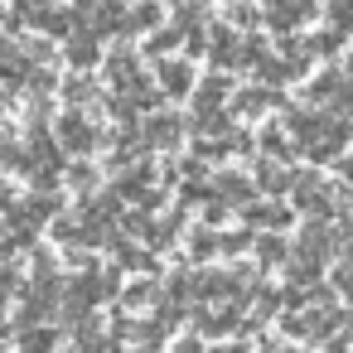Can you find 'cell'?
<instances>
[{"label": "cell", "mask_w": 353, "mask_h": 353, "mask_svg": "<svg viewBox=\"0 0 353 353\" xmlns=\"http://www.w3.org/2000/svg\"><path fill=\"white\" fill-rule=\"evenodd\" d=\"M290 194H295L300 208L329 218V184H319V174H295V179H290Z\"/></svg>", "instance_id": "cell-1"}, {"label": "cell", "mask_w": 353, "mask_h": 353, "mask_svg": "<svg viewBox=\"0 0 353 353\" xmlns=\"http://www.w3.org/2000/svg\"><path fill=\"white\" fill-rule=\"evenodd\" d=\"M160 88H165L170 97H184V92L194 88V68H189L184 59H174V63H160Z\"/></svg>", "instance_id": "cell-2"}, {"label": "cell", "mask_w": 353, "mask_h": 353, "mask_svg": "<svg viewBox=\"0 0 353 353\" xmlns=\"http://www.w3.org/2000/svg\"><path fill=\"white\" fill-rule=\"evenodd\" d=\"M237 34L228 30V25H213V34H208V54H213V63H232L237 59Z\"/></svg>", "instance_id": "cell-3"}, {"label": "cell", "mask_w": 353, "mask_h": 353, "mask_svg": "<svg viewBox=\"0 0 353 353\" xmlns=\"http://www.w3.org/2000/svg\"><path fill=\"white\" fill-rule=\"evenodd\" d=\"M319 271H324V261H319V256H310V252H295V256H290V266H285V276L295 281V290H300V285H314V276H319Z\"/></svg>", "instance_id": "cell-4"}, {"label": "cell", "mask_w": 353, "mask_h": 353, "mask_svg": "<svg viewBox=\"0 0 353 353\" xmlns=\"http://www.w3.org/2000/svg\"><path fill=\"white\" fill-rule=\"evenodd\" d=\"M271 102H281V97H276V92H266V88H242V92L232 97V107H237V112H247V117H261Z\"/></svg>", "instance_id": "cell-5"}, {"label": "cell", "mask_w": 353, "mask_h": 353, "mask_svg": "<svg viewBox=\"0 0 353 353\" xmlns=\"http://www.w3.org/2000/svg\"><path fill=\"white\" fill-rule=\"evenodd\" d=\"M145 141H150V145H174V141H179V117L155 112V117H150V126H145Z\"/></svg>", "instance_id": "cell-6"}, {"label": "cell", "mask_w": 353, "mask_h": 353, "mask_svg": "<svg viewBox=\"0 0 353 353\" xmlns=\"http://www.w3.org/2000/svg\"><path fill=\"white\" fill-rule=\"evenodd\" d=\"M213 199H218V203H242V199H252V184L237 179V174H223V179L213 184Z\"/></svg>", "instance_id": "cell-7"}, {"label": "cell", "mask_w": 353, "mask_h": 353, "mask_svg": "<svg viewBox=\"0 0 353 353\" xmlns=\"http://www.w3.org/2000/svg\"><path fill=\"white\" fill-rule=\"evenodd\" d=\"M194 126H199V136H228V112L199 107V112H194Z\"/></svg>", "instance_id": "cell-8"}, {"label": "cell", "mask_w": 353, "mask_h": 353, "mask_svg": "<svg viewBox=\"0 0 353 353\" xmlns=\"http://www.w3.org/2000/svg\"><path fill=\"white\" fill-rule=\"evenodd\" d=\"M339 92H343V73H339V68H329L324 78L310 83V97H314V102H334Z\"/></svg>", "instance_id": "cell-9"}, {"label": "cell", "mask_w": 353, "mask_h": 353, "mask_svg": "<svg viewBox=\"0 0 353 353\" xmlns=\"http://www.w3.org/2000/svg\"><path fill=\"white\" fill-rule=\"evenodd\" d=\"M261 145H266L271 165H276V160H290V155H295V145H290V141H285V131H276V126H271V131L261 136Z\"/></svg>", "instance_id": "cell-10"}, {"label": "cell", "mask_w": 353, "mask_h": 353, "mask_svg": "<svg viewBox=\"0 0 353 353\" xmlns=\"http://www.w3.org/2000/svg\"><path fill=\"white\" fill-rule=\"evenodd\" d=\"M63 141H68L73 150H88V145H92V131H88V121L68 117V121H63Z\"/></svg>", "instance_id": "cell-11"}, {"label": "cell", "mask_w": 353, "mask_h": 353, "mask_svg": "<svg viewBox=\"0 0 353 353\" xmlns=\"http://www.w3.org/2000/svg\"><path fill=\"white\" fill-rule=\"evenodd\" d=\"M256 179H261V189H266V194H281V189H290V174H285L281 165H261V170H256Z\"/></svg>", "instance_id": "cell-12"}, {"label": "cell", "mask_w": 353, "mask_h": 353, "mask_svg": "<svg viewBox=\"0 0 353 353\" xmlns=\"http://www.w3.org/2000/svg\"><path fill=\"white\" fill-rule=\"evenodd\" d=\"M339 44H343V34H339V30H319V34H310L305 54H334Z\"/></svg>", "instance_id": "cell-13"}, {"label": "cell", "mask_w": 353, "mask_h": 353, "mask_svg": "<svg viewBox=\"0 0 353 353\" xmlns=\"http://www.w3.org/2000/svg\"><path fill=\"white\" fill-rule=\"evenodd\" d=\"M247 218H252V223H266V228H281V223H290V213H285V208H276V203H256Z\"/></svg>", "instance_id": "cell-14"}, {"label": "cell", "mask_w": 353, "mask_h": 353, "mask_svg": "<svg viewBox=\"0 0 353 353\" xmlns=\"http://www.w3.org/2000/svg\"><path fill=\"white\" fill-rule=\"evenodd\" d=\"M228 97V78H208L203 88H199V107H218Z\"/></svg>", "instance_id": "cell-15"}, {"label": "cell", "mask_w": 353, "mask_h": 353, "mask_svg": "<svg viewBox=\"0 0 353 353\" xmlns=\"http://www.w3.org/2000/svg\"><path fill=\"white\" fill-rule=\"evenodd\" d=\"M324 10L339 20V34H343V30H353V0H324Z\"/></svg>", "instance_id": "cell-16"}, {"label": "cell", "mask_w": 353, "mask_h": 353, "mask_svg": "<svg viewBox=\"0 0 353 353\" xmlns=\"http://www.w3.org/2000/svg\"><path fill=\"white\" fill-rule=\"evenodd\" d=\"M97 25H102L97 34H112V30L121 25V6H117V0H107V6H97Z\"/></svg>", "instance_id": "cell-17"}, {"label": "cell", "mask_w": 353, "mask_h": 353, "mask_svg": "<svg viewBox=\"0 0 353 353\" xmlns=\"http://www.w3.org/2000/svg\"><path fill=\"white\" fill-rule=\"evenodd\" d=\"M179 39H184V30H179V25H170V30H160V34L150 39V54H165V49H174Z\"/></svg>", "instance_id": "cell-18"}, {"label": "cell", "mask_w": 353, "mask_h": 353, "mask_svg": "<svg viewBox=\"0 0 353 353\" xmlns=\"http://www.w3.org/2000/svg\"><path fill=\"white\" fill-rule=\"evenodd\" d=\"M334 285H339L343 295H353V252H348V256L334 266Z\"/></svg>", "instance_id": "cell-19"}, {"label": "cell", "mask_w": 353, "mask_h": 353, "mask_svg": "<svg viewBox=\"0 0 353 353\" xmlns=\"http://www.w3.org/2000/svg\"><path fill=\"white\" fill-rule=\"evenodd\" d=\"M126 25H141V30H145V25H160V6H150V0H145V6H136V10H131V20H126Z\"/></svg>", "instance_id": "cell-20"}, {"label": "cell", "mask_w": 353, "mask_h": 353, "mask_svg": "<svg viewBox=\"0 0 353 353\" xmlns=\"http://www.w3.org/2000/svg\"><path fill=\"white\" fill-rule=\"evenodd\" d=\"M256 252H261V261H271V266H276V261L285 256V242H281V237H261V242H256Z\"/></svg>", "instance_id": "cell-21"}, {"label": "cell", "mask_w": 353, "mask_h": 353, "mask_svg": "<svg viewBox=\"0 0 353 353\" xmlns=\"http://www.w3.org/2000/svg\"><path fill=\"white\" fill-rule=\"evenodd\" d=\"M92 59H97V44L78 39V44H73V63H92Z\"/></svg>", "instance_id": "cell-22"}, {"label": "cell", "mask_w": 353, "mask_h": 353, "mask_svg": "<svg viewBox=\"0 0 353 353\" xmlns=\"http://www.w3.org/2000/svg\"><path fill=\"white\" fill-rule=\"evenodd\" d=\"M213 252H218L213 232H199V237H194V256H213Z\"/></svg>", "instance_id": "cell-23"}, {"label": "cell", "mask_w": 353, "mask_h": 353, "mask_svg": "<svg viewBox=\"0 0 353 353\" xmlns=\"http://www.w3.org/2000/svg\"><path fill=\"white\" fill-rule=\"evenodd\" d=\"M232 20H237V25H256V10H252V6H237Z\"/></svg>", "instance_id": "cell-24"}, {"label": "cell", "mask_w": 353, "mask_h": 353, "mask_svg": "<svg viewBox=\"0 0 353 353\" xmlns=\"http://www.w3.org/2000/svg\"><path fill=\"white\" fill-rule=\"evenodd\" d=\"M242 247H247L242 232H228V237H223V252H242Z\"/></svg>", "instance_id": "cell-25"}, {"label": "cell", "mask_w": 353, "mask_h": 353, "mask_svg": "<svg viewBox=\"0 0 353 353\" xmlns=\"http://www.w3.org/2000/svg\"><path fill=\"white\" fill-rule=\"evenodd\" d=\"M145 295H150V285H131L126 290V305H145Z\"/></svg>", "instance_id": "cell-26"}, {"label": "cell", "mask_w": 353, "mask_h": 353, "mask_svg": "<svg viewBox=\"0 0 353 353\" xmlns=\"http://www.w3.org/2000/svg\"><path fill=\"white\" fill-rule=\"evenodd\" d=\"M179 353H203V348H199V343L189 339V343H179Z\"/></svg>", "instance_id": "cell-27"}, {"label": "cell", "mask_w": 353, "mask_h": 353, "mask_svg": "<svg viewBox=\"0 0 353 353\" xmlns=\"http://www.w3.org/2000/svg\"><path fill=\"white\" fill-rule=\"evenodd\" d=\"M343 174H348V179H353V155H348V160H343Z\"/></svg>", "instance_id": "cell-28"}]
</instances>
